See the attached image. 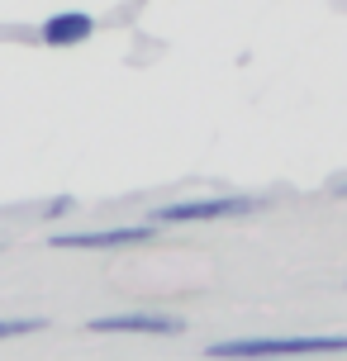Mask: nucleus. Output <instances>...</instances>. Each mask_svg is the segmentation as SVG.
<instances>
[{"label": "nucleus", "mask_w": 347, "mask_h": 361, "mask_svg": "<svg viewBox=\"0 0 347 361\" xmlns=\"http://www.w3.org/2000/svg\"><path fill=\"white\" fill-rule=\"evenodd\" d=\"M347 352V333H300V338H229L205 357L214 361H267V357H338Z\"/></svg>", "instance_id": "f257e3e1"}, {"label": "nucleus", "mask_w": 347, "mask_h": 361, "mask_svg": "<svg viewBox=\"0 0 347 361\" xmlns=\"http://www.w3.org/2000/svg\"><path fill=\"white\" fill-rule=\"evenodd\" d=\"M262 209L252 195H214V200H176V204H157L152 224H209V219H238Z\"/></svg>", "instance_id": "f03ea898"}, {"label": "nucleus", "mask_w": 347, "mask_h": 361, "mask_svg": "<svg viewBox=\"0 0 347 361\" xmlns=\"http://www.w3.org/2000/svg\"><path fill=\"white\" fill-rule=\"evenodd\" d=\"M91 333H147V338H176L185 333V319L176 314H105V319H91Z\"/></svg>", "instance_id": "7ed1b4c3"}, {"label": "nucleus", "mask_w": 347, "mask_h": 361, "mask_svg": "<svg viewBox=\"0 0 347 361\" xmlns=\"http://www.w3.org/2000/svg\"><path fill=\"white\" fill-rule=\"evenodd\" d=\"M91 34H95V15H86V10H57L38 29V38L48 48H76V43H86Z\"/></svg>", "instance_id": "20e7f679"}, {"label": "nucleus", "mask_w": 347, "mask_h": 361, "mask_svg": "<svg viewBox=\"0 0 347 361\" xmlns=\"http://www.w3.org/2000/svg\"><path fill=\"white\" fill-rule=\"evenodd\" d=\"M152 224L138 228H100V233H53L48 247H128V243H152Z\"/></svg>", "instance_id": "39448f33"}, {"label": "nucleus", "mask_w": 347, "mask_h": 361, "mask_svg": "<svg viewBox=\"0 0 347 361\" xmlns=\"http://www.w3.org/2000/svg\"><path fill=\"white\" fill-rule=\"evenodd\" d=\"M48 319H0V343L5 338H29V333H43Z\"/></svg>", "instance_id": "423d86ee"}, {"label": "nucleus", "mask_w": 347, "mask_h": 361, "mask_svg": "<svg viewBox=\"0 0 347 361\" xmlns=\"http://www.w3.org/2000/svg\"><path fill=\"white\" fill-rule=\"evenodd\" d=\"M67 209H72V200H53V204H48V219H62Z\"/></svg>", "instance_id": "0eeeda50"}, {"label": "nucleus", "mask_w": 347, "mask_h": 361, "mask_svg": "<svg viewBox=\"0 0 347 361\" xmlns=\"http://www.w3.org/2000/svg\"><path fill=\"white\" fill-rule=\"evenodd\" d=\"M338 195H343V200H347V185H338Z\"/></svg>", "instance_id": "6e6552de"}]
</instances>
